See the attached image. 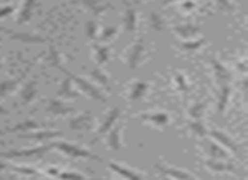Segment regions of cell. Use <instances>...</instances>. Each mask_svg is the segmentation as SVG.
Wrapping results in <instances>:
<instances>
[{
  "label": "cell",
  "instance_id": "cell-1",
  "mask_svg": "<svg viewBox=\"0 0 248 180\" xmlns=\"http://www.w3.org/2000/svg\"><path fill=\"white\" fill-rule=\"evenodd\" d=\"M65 75H68L70 78H72V82L75 83V87L77 89L82 92V94H85L87 97H90V99H93V101H99V102H107V94L104 92L102 89H100L99 85H95V83L92 82V80H89V78H83V76H78V75H73V73H70V72H66L65 68L62 70Z\"/></svg>",
  "mask_w": 248,
  "mask_h": 180
},
{
  "label": "cell",
  "instance_id": "cell-2",
  "mask_svg": "<svg viewBox=\"0 0 248 180\" xmlns=\"http://www.w3.org/2000/svg\"><path fill=\"white\" fill-rule=\"evenodd\" d=\"M53 148H56L58 151H62L65 156L72 160H78V158H87V160H99V156L93 155L92 151L82 148V146L75 145V143H68V141H55L53 143Z\"/></svg>",
  "mask_w": 248,
  "mask_h": 180
},
{
  "label": "cell",
  "instance_id": "cell-3",
  "mask_svg": "<svg viewBox=\"0 0 248 180\" xmlns=\"http://www.w3.org/2000/svg\"><path fill=\"white\" fill-rule=\"evenodd\" d=\"M53 148V143H46V145L41 146H36V148H28V150H12V151L7 153H2V158L4 160H14V158H41L45 156L48 151H51Z\"/></svg>",
  "mask_w": 248,
  "mask_h": 180
},
{
  "label": "cell",
  "instance_id": "cell-4",
  "mask_svg": "<svg viewBox=\"0 0 248 180\" xmlns=\"http://www.w3.org/2000/svg\"><path fill=\"white\" fill-rule=\"evenodd\" d=\"M143 56H145V39L138 38L128 48V51L124 55V61H126V65H128V68L131 70V72H135V70H138V66L141 65Z\"/></svg>",
  "mask_w": 248,
  "mask_h": 180
},
{
  "label": "cell",
  "instance_id": "cell-5",
  "mask_svg": "<svg viewBox=\"0 0 248 180\" xmlns=\"http://www.w3.org/2000/svg\"><path fill=\"white\" fill-rule=\"evenodd\" d=\"M0 31H2V34H7L12 41L24 43V45H43V43L48 41L45 36L31 34V32H16V31H11V29H4V28H0Z\"/></svg>",
  "mask_w": 248,
  "mask_h": 180
},
{
  "label": "cell",
  "instance_id": "cell-6",
  "mask_svg": "<svg viewBox=\"0 0 248 180\" xmlns=\"http://www.w3.org/2000/svg\"><path fill=\"white\" fill-rule=\"evenodd\" d=\"M136 118L143 122H148V124L155 126V128L162 129L165 126L170 124V114L169 112H162V111H156V112H141L138 114Z\"/></svg>",
  "mask_w": 248,
  "mask_h": 180
},
{
  "label": "cell",
  "instance_id": "cell-7",
  "mask_svg": "<svg viewBox=\"0 0 248 180\" xmlns=\"http://www.w3.org/2000/svg\"><path fill=\"white\" fill-rule=\"evenodd\" d=\"M201 148H202V151L206 153L207 160H230V151L224 150L221 145H217L214 139L202 141Z\"/></svg>",
  "mask_w": 248,
  "mask_h": 180
},
{
  "label": "cell",
  "instance_id": "cell-8",
  "mask_svg": "<svg viewBox=\"0 0 248 180\" xmlns=\"http://www.w3.org/2000/svg\"><path fill=\"white\" fill-rule=\"evenodd\" d=\"M93 124H95V119L90 112L77 114L68 121V128L72 131H90V129H93Z\"/></svg>",
  "mask_w": 248,
  "mask_h": 180
},
{
  "label": "cell",
  "instance_id": "cell-9",
  "mask_svg": "<svg viewBox=\"0 0 248 180\" xmlns=\"http://www.w3.org/2000/svg\"><path fill=\"white\" fill-rule=\"evenodd\" d=\"M123 124H114L109 131L106 133V146L112 151H121L123 150Z\"/></svg>",
  "mask_w": 248,
  "mask_h": 180
},
{
  "label": "cell",
  "instance_id": "cell-10",
  "mask_svg": "<svg viewBox=\"0 0 248 180\" xmlns=\"http://www.w3.org/2000/svg\"><path fill=\"white\" fill-rule=\"evenodd\" d=\"M156 172H160L162 175H167V177H172L175 180H197L194 175H190L189 172L182 168H177L173 165H169V163H156L155 165Z\"/></svg>",
  "mask_w": 248,
  "mask_h": 180
},
{
  "label": "cell",
  "instance_id": "cell-11",
  "mask_svg": "<svg viewBox=\"0 0 248 180\" xmlns=\"http://www.w3.org/2000/svg\"><path fill=\"white\" fill-rule=\"evenodd\" d=\"M107 166H109L110 172H114L116 175H119L121 179H124V180H145V175H143L141 172L129 168V166H126V165H121V163H117V162H109Z\"/></svg>",
  "mask_w": 248,
  "mask_h": 180
},
{
  "label": "cell",
  "instance_id": "cell-12",
  "mask_svg": "<svg viewBox=\"0 0 248 180\" xmlns=\"http://www.w3.org/2000/svg\"><path fill=\"white\" fill-rule=\"evenodd\" d=\"M31 66H32V65H31ZM31 66H28V68L22 70L21 75L14 76V78H7V80H4V82H0V99L9 97V95H11L12 92H14V90H17V87L22 83V80H24V76L29 73Z\"/></svg>",
  "mask_w": 248,
  "mask_h": 180
},
{
  "label": "cell",
  "instance_id": "cell-13",
  "mask_svg": "<svg viewBox=\"0 0 248 180\" xmlns=\"http://www.w3.org/2000/svg\"><path fill=\"white\" fill-rule=\"evenodd\" d=\"M172 31L175 32V36L182 39H196L201 36V28L199 24H192V22H182V24H175L172 28Z\"/></svg>",
  "mask_w": 248,
  "mask_h": 180
},
{
  "label": "cell",
  "instance_id": "cell-14",
  "mask_svg": "<svg viewBox=\"0 0 248 180\" xmlns=\"http://www.w3.org/2000/svg\"><path fill=\"white\" fill-rule=\"evenodd\" d=\"M121 112H123V111H121V107H112V109H109V111L106 112V116L102 118V121H100V124L97 126V129H95L97 136L106 135V133L109 131V129L112 128V126L116 124L117 121H119Z\"/></svg>",
  "mask_w": 248,
  "mask_h": 180
},
{
  "label": "cell",
  "instance_id": "cell-15",
  "mask_svg": "<svg viewBox=\"0 0 248 180\" xmlns=\"http://www.w3.org/2000/svg\"><path fill=\"white\" fill-rule=\"evenodd\" d=\"M73 111H75V109H73L72 105H68L65 101H62V99H58V97L49 99L48 104H46V112L51 116H58V118L73 114Z\"/></svg>",
  "mask_w": 248,
  "mask_h": 180
},
{
  "label": "cell",
  "instance_id": "cell-16",
  "mask_svg": "<svg viewBox=\"0 0 248 180\" xmlns=\"http://www.w3.org/2000/svg\"><path fill=\"white\" fill-rule=\"evenodd\" d=\"M207 133H209L211 139H214L217 145H221L224 150H228L230 153H240V148H238L236 141H234L233 138H230L226 133L219 131V129H211V131H207Z\"/></svg>",
  "mask_w": 248,
  "mask_h": 180
},
{
  "label": "cell",
  "instance_id": "cell-17",
  "mask_svg": "<svg viewBox=\"0 0 248 180\" xmlns=\"http://www.w3.org/2000/svg\"><path fill=\"white\" fill-rule=\"evenodd\" d=\"M19 138L24 139H31V141L41 143V141H49V139H55L62 136V131H39V129H34V131H28V133H19Z\"/></svg>",
  "mask_w": 248,
  "mask_h": 180
},
{
  "label": "cell",
  "instance_id": "cell-18",
  "mask_svg": "<svg viewBox=\"0 0 248 180\" xmlns=\"http://www.w3.org/2000/svg\"><path fill=\"white\" fill-rule=\"evenodd\" d=\"M123 29L128 32V34H135L136 29H138V12H136V9L131 7V5H128V7L124 9Z\"/></svg>",
  "mask_w": 248,
  "mask_h": 180
},
{
  "label": "cell",
  "instance_id": "cell-19",
  "mask_svg": "<svg viewBox=\"0 0 248 180\" xmlns=\"http://www.w3.org/2000/svg\"><path fill=\"white\" fill-rule=\"evenodd\" d=\"M211 68H213L214 78H216L217 85H221V83H231V72L219 60L214 58V56H211Z\"/></svg>",
  "mask_w": 248,
  "mask_h": 180
},
{
  "label": "cell",
  "instance_id": "cell-20",
  "mask_svg": "<svg viewBox=\"0 0 248 180\" xmlns=\"http://www.w3.org/2000/svg\"><path fill=\"white\" fill-rule=\"evenodd\" d=\"M56 94H58V99L65 101V99H77L80 95V92L75 87V83L72 82V78L66 75L65 78L62 80V83H60L58 92H56Z\"/></svg>",
  "mask_w": 248,
  "mask_h": 180
},
{
  "label": "cell",
  "instance_id": "cell-21",
  "mask_svg": "<svg viewBox=\"0 0 248 180\" xmlns=\"http://www.w3.org/2000/svg\"><path fill=\"white\" fill-rule=\"evenodd\" d=\"M231 97V83H221L217 85V101H216V112L223 116L226 111V105Z\"/></svg>",
  "mask_w": 248,
  "mask_h": 180
},
{
  "label": "cell",
  "instance_id": "cell-22",
  "mask_svg": "<svg viewBox=\"0 0 248 180\" xmlns=\"http://www.w3.org/2000/svg\"><path fill=\"white\" fill-rule=\"evenodd\" d=\"M36 94H38V80L31 78L22 85L21 90H19V99H21L22 104H31L36 99Z\"/></svg>",
  "mask_w": 248,
  "mask_h": 180
},
{
  "label": "cell",
  "instance_id": "cell-23",
  "mask_svg": "<svg viewBox=\"0 0 248 180\" xmlns=\"http://www.w3.org/2000/svg\"><path fill=\"white\" fill-rule=\"evenodd\" d=\"M150 90V85L143 80H135V82L129 85L128 89V99L131 102H136V101H141L146 94H148Z\"/></svg>",
  "mask_w": 248,
  "mask_h": 180
},
{
  "label": "cell",
  "instance_id": "cell-24",
  "mask_svg": "<svg viewBox=\"0 0 248 180\" xmlns=\"http://www.w3.org/2000/svg\"><path fill=\"white\" fill-rule=\"evenodd\" d=\"M89 76L93 80V82L99 83V87L104 89V92H110V78L100 66H97V65L92 66V68L89 70Z\"/></svg>",
  "mask_w": 248,
  "mask_h": 180
},
{
  "label": "cell",
  "instance_id": "cell-25",
  "mask_svg": "<svg viewBox=\"0 0 248 180\" xmlns=\"http://www.w3.org/2000/svg\"><path fill=\"white\" fill-rule=\"evenodd\" d=\"M78 2L83 5V9H87V11L93 15V17L102 15L107 9H110V5L107 4L106 0H78Z\"/></svg>",
  "mask_w": 248,
  "mask_h": 180
},
{
  "label": "cell",
  "instance_id": "cell-26",
  "mask_svg": "<svg viewBox=\"0 0 248 180\" xmlns=\"http://www.w3.org/2000/svg\"><path fill=\"white\" fill-rule=\"evenodd\" d=\"M204 165L207 166L209 170H213V172H228V173H234L236 172V166L233 165V163H230L228 160H206L204 162Z\"/></svg>",
  "mask_w": 248,
  "mask_h": 180
},
{
  "label": "cell",
  "instance_id": "cell-27",
  "mask_svg": "<svg viewBox=\"0 0 248 180\" xmlns=\"http://www.w3.org/2000/svg\"><path fill=\"white\" fill-rule=\"evenodd\" d=\"M92 55H93V61H95V65L102 66L104 63L109 61L110 48L107 45H93L92 46Z\"/></svg>",
  "mask_w": 248,
  "mask_h": 180
},
{
  "label": "cell",
  "instance_id": "cell-28",
  "mask_svg": "<svg viewBox=\"0 0 248 180\" xmlns=\"http://www.w3.org/2000/svg\"><path fill=\"white\" fill-rule=\"evenodd\" d=\"M36 4H38V0H24V2H22L21 11H19V15H17V22H19V24H24V22L31 21Z\"/></svg>",
  "mask_w": 248,
  "mask_h": 180
},
{
  "label": "cell",
  "instance_id": "cell-29",
  "mask_svg": "<svg viewBox=\"0 0 248 180\" xmlns=\"http://www.w3.org/2000/svg\"><path fill=\"white\" fill-rule=\"evenodd\" d=\"M34 129H39V122L34 121V119H26V121L19 122V124L12 126V128L4 129L5 135H11V133H28V131H34Z\"/></svg>",
  "mask_w": 248,
  "mask_h": 180
},
{
  "label": "cell",
  "instance_id": "cell-30",
  "mask_svg": "<svg viewBox=\"0 0 248 180\" xmlns=\"http://www.w3.org/2000/svg\"><path fill=\"white\" fill-rule=\"evenodd\" d=\"M206 45V39L204 38H196V39H184V41L179 43V49L180 51H186V53H192L201 49L202 46Z\"/></svg>",
  "mask_w": 248,
  "mask_h": 180
},
{
  "label": "cell",
  "instance_id": "cell-31",
  "mask_svg": "<svg viewBox=\"0 0 248 180\" xmlns=\"http://www.w3.org/2000/svg\"><path fill=\"white\" fill-rule=\"evenodd\" d=\"M187 126H189L190 133H192L194 136H197V138H201V139L207 138V126H206V122H204V119H190Z\"/></svg>",
  "mask_w": 248,
  "mask_h": 180
},
{
  "label": "cell",
  "instance_id": "cell-32",
  "mask_svg": "<svg viewBox=\"0 0 248 180\" xmlns=\"http://www.w3.org/2000/svg\"><path fill=\"white\" fill-rule=\"evenodd\" d=\"M148 28L153 29V31H156V32H162L167 29V21L163 19L162 14H158V12H150L148 14Z\"/></svg>",
  "mask_w": 248,
  "mask_h": 180
},
{
  "label": "cell",
  "instance_id": "cell-33",
  "mask_svg": "<svg viewBox=\"0 0 248 180\" xmlns=\"http://www.w3.org/2000/svg\"><path fill=\"white\" fill-rule=\"evenodd\" d=\"M0 170H12L16 173H22V175H38V170L32 166L24 165H9V163H0Z\"/></svg>",
  "mask_w": 248,
  "mask_h": 180
},
{
  "label": "cell",
  "instance_id": "cell-34",
  "mask_svg": "<svg viewBox=\"0 0 248 180\" xmlns=\"http://www.w3.org/2000/svg\"><path fill=\"white\" fill-rule=\"evenodd\" d=\"M48 63L51 66H55V68L63 70V55L53 45L49 46V49H48Z\"/></svg>",
  "mask_w": 248,
  "mask_h": 180
},
{
  "label": "cell",
  "instance_id": "cell-35",
  "mask_svg": "<svg viewBox=\"0 0 248 180\" xmlns=\"http://www.w3.org/2000/svg\"><path fill=\"white\" fill-rule=\"evenodd\" d=\"M56 179H60V180H106V179H89V177L82 175V173L70 172V170H63V172L60 170V173H58Z\"/></svg>",
  "mask_w": 248,
  "mask_h": 180
},
{
  "label": "cell",
  "instance_id": "cell-36",
  "mask_svg": "<svg viewBox=\"0 0 248 180\" xmlns=\"http://www.w3.org/2000/svg\"><path fill=\"white\" fill-rule=\"evenodd\" d=\"M117 31H119L117 26H107V28H104L102 31H100V34L97 36V38H99L100 43H109L117 36Z\"/></svg>",
  "mask_w": 248,
  "mask_h": 180
},
{
  "label": "cell",
  "instance_id": "cell-37",
  "mask_svg": "<svg viewBox=\"0 0 248 180\" xmlns=\"http://www.w3.org/2000/svg\"><path fill=\"white\" fill-rule=\"evenodd\" d=\"M85 36L89 41L97 39V36H99V22H97L95 19H89V21L85 22Z\"/></svg>",
  "mask_w": 248,
  "mask_h": 180
},
{
  "label": "cell",
  "instance_id": "cell-38",
  "mask_svg": "<svg viewBox=\"0 0 248 180\" xmlns=\"http://www.w3.org/2000/svg\"><path fill=\"white\" fill-rule=\"evenodd\" d=\"M204 112H206V102L199 101V102H196V104L190 105L189 118L190 119H202L204 118Z\"/></svg>",
  "mask_w": 248,
  "mask_h": 180
},
{
  "label": "cell",
  "instance_id": "cell-39",
  "mask_svg": "<svg viewBox=\"0 0 248 180\" xmlns=\"http://www.w3.org/2000/svg\"><path fill=\"white\" fill-rule=\"evenodd\" d=\"M173 82H175L177 89H179L184 95L189 94V83H187L186 75H184V73H175V75H173Z\"/></svg>",
  "mask_w": 248,
  "mask_h": 180
},
{
  "label": "cell",
  "instance_id": "cell-40",
  "mask_svg": "<svg viewBox=\"0 0 248 180\" xmlns=\"http://www.w3.org/2000/svg\"><path fill=\"white\" fill-rule=\"evenodd\" d=\"M194 9H196V2L194 0H180L179 2L180 14H192Z\"/></svg>",
  "mask_w": 248,
  "mask_h": 180
},
{
  "label": "cell",
  "instance_id": "cell-41",
  "mask_svg": "<svg viewBox=\"0 0 248 180\" xmlns=\"http://www.w3.org/2000/svg\"><path fill=\"white\" fill-rule=\"evenodd\" d=\"M14 5H4V7H0V19L2 17H7L9 14H12L14 12Z\"/></svg>",
  "mask_w": 248,
  "mask_h": 180
},
{
  "label": "cell",
  "instance_id": "cell-42",
  "mask_svg": "<svg viewBox=\"0 0 248 180\" xmlns=\"http://www.w3.org/2000/svg\"><path fill=\"white\" fill-rule=\"evenodd\" d=\"M214 2H216L221 9H224V11H233V4H231L230 0H214Z\"/></svg>",
  "mask_w": 248,
  "mask_h": 180
},
{
  "label": "cell",
  "instance_id": "cell-43",
  "mask_svg": "<svg viewBox=\"0 0 248 180\" xmlns=\"http://www.w3.org/2000/svg\"><path fill=\"white\" fill-rule=\"evenodd\" d=\"M236 70H238V72H241V73H247V61H245V60H241L240 63H236Z\"/></svg>",
  "mask_w": 248,
  "mask_h": 180
},
{
  "label": "cell",
  "instance_id": "cell-44",
  "mask_svg": "<svg viewBox=\"0 0 248 180\" xmlns=\"http://www.w3.org/2000/svg\"><path fill=\"white\" fill-rule=\"evenodd\" d=\"M46 173H48V175H51V177H58L60 170H58V168H53V166H51V168L46 170Z\"/></svg>",
  "mask_w": 248,
  "mask_h": 180
},
{
  "label": "cell",
  "instance_id": "cell-45",
  "mask_svg": "<svg viewBox=\"0 0 248 180\" xmlns=\"http://www.w3.org/2000/svg\"><path fill=\"white\" fill-rule=\"evenodd\" d=\"M175 2H180V0H163V5H172Z\"/></svg>",
  "mask_w": 248,
  "mask_h": 180
},
{
  "label": "cell",
  "instance_id": "cell-46",
  "mask_svg": "<svg viewBox=\"0 0 248 180\" xmlns=\"http://www.w3.org/2000/svg\"><path fill=\"white\" fill-rule=\"evenodd\" d=\"M0 114H9V111H7V109L2 107V105H0Z\"/></svg>",
  "mask_w": 248,
  "mask_h": 180
},
{
  "label": "cell",
  "instance_id": "cell-47",
  "mask_svg": "<svg viewBox=\"0 0 248 180\" xmlns=\"http://www.w3.org/2000/svg\"><path fill=\"white\" fill-rule=\"evenodd\" d=\"M162 180H175V179H172V177H167V175H163V177H162Z\"/></svg>",
  "mask_w": 248,
  "mask_h": 180
},
{
  "label": "cell",
  "instance_id": "cell-48",
  "mask_svg": "<svg viewBox=\"0 0 248 180\" xmlns=\"http://www.w3.org/2000/svg\"><path fill=\"white\" fill-rule=\"evenodd\" d=\"M0 72H2V53H0Z\"/></svg>",
  "mask_w": 248,
  "mask_h": 180
},
{
  "label": "cell",
  "instance_id": "cell-49",
  "mask_svg": "<svg viewBox=\"0 0 248 180\" xmlns=\"http://www.w3.org/2000/svg\"><path fill=\"white\" fill-rule=\"evenodd\" d=\"M2 39H4V36H0V43H2Z\"/></svg>",
  "mask_w": 248,
  "mask_h": 180
},
{
  "label": "cell",
  "instance_id": "cell-50",
  "mask_svg": "<svg viewBox=\"0 0 248 180\" xmlns=\"http://www.w3.org/2000/svg\"><path fill=\"white\" fill-rule=\"evenodd\" d=\"M2 145H4V143H2V141H0V146H2Z\"/></svg>",
  "mask_w": 248,
  "mask_h": 180
}]
</instances>
